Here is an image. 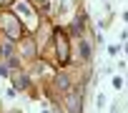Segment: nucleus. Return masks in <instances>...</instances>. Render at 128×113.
Returning <instances> with one entry per match:
<instances>
[{
    "mask_svg": "<svg viewBox=\"0 0 128 113\" xmlns=\"http://www.w3.org/2000/svg\"><path fill=\"white\" fill-rule=\"evenodd\" d=\"M0 28L5 30V35L10 40H20V35H23V25L13 13H0Z\"/></svg>",
    "mask_w": 128,
    "mask_h": 113,
    "instance_id": "obj_3",
    "label": "nucleus"
},
{
    "mask_svg": "<svg viewBox=\"0 0 128 113\" xmlns=\"http://www.w3.org/2000/svg\"><path fill=\"white\" fill-rule=\"evenodd\" d=\"M50 43H53V50H55L53 63L68 66L70 63V40H68V33L66 30H53L50 33Z\"/></svg>",
    "mask_w": 128,
    "mask_h": 113,
    "instance_id": "obj_1",
    "label": "nucleus"
},
{
    "mask_svg": "<svg viewBox=\"0 0 128 113\" xmlns=\"http://www.w3.org/2000/svg\"><path fill=\"white\" fill-rule=\"evenodd\" d=\"M13 43H15V40L0 43V58H10V53H13Z\"/></svg>",
    "mask_w": 128,
    "mask_h": 113,
    "instance_id": "obj_8",
    "label": "nucleus"
},
{
    "mask_svg": "<svg viewBox=\"0 0 128 113\" xmlns=\"http://www.w3.org/2000/svg\"><path fill=\"white\" fill-rule=\"evenodd\" d=\"M35 3H43V5H45V3H48V0H35Z\"/></svg>",
    "mask_w": 128,
    "mask_h": 113,
    "instance_id": "obj_12",
    "label": "nucleus"
},
{
    "mask_svg": "<svg viewBox=\"0 0 128 113\" xmlns=\"http://www.w3.org/2000/svg\"><path fill=\"white\" fill-rule=\"evenodd\" d=\"M8 73H10V68H8V66L3 63V66H0V76H8Z\"/></svg>",
    "mask_w": 128,
    "mask_h": 113,
    "instance_id": "obj_10",
    "label": "nucleus"
},
{
    "mask_svg": "<svg viewBox=\"0 0 128 113\" xmlns=\"http://www.w3.org/2000/svg\"><path fill=\"white\" fill-rule=\"evenodd\" d=\"M70 33H73V35H83V33H86V13H78V15L73 18Z\"/></svg>",
    "mask_w": 128,
    "mask_h": 113,
    "instance_id": "obj_5",
    "label": "nucleus"
},
{
    "mask_svg": "<svg viewBox=\"0 0 128 113\" xmlns=\"http://www.w3.org/2000/svg\"><path fill=\"white\" fill-rule=\"evenodd\" d=\"M13 8L23 18V25L25 28H30V30L38 28V15H35V10H33V5L28 3V0H13Z\"/></svg>",
    "mask_w": 128,
    "mask_h": 113,
    "instance_id": "obj_2",
    "label": "nucleus"
},
{
    "mask_svg": "<svg viewBox=\"0 0 128 113\" xmlns=\"http://www.w3.org/2000/svg\"><path fill=\"white\" fill-rule=\"evenodd\" d=\"M13 0H0V8H5V5H10Z\"/></svg>",
    "mask_w": 128,
    "mask_h": 113,
    "instance_id": "obj_11",
    "label": "nucleus"
},
{
    "mask_svg": "<svg viewBox=\"0 0 128 113\" xmlns=\"http://www.w3.org/2000/svg\"><path fill=\"white\" fill-rule=\"evenodd\" d=\"M15 88H20V90H25L28 86H30V80H28V76H15Z\"/></svg>",
    "mask_w": 128,
    "mask_h": 113,
    "instance_id": "obj_9",
    "label": "nucleus"
},
{
    "mask_svg": "<svg viewBox=\"0 0 128 113\" xmlns=\"http://www.w3.org/2000/svg\"><path fill=\"white\" fill-rule=\"evenodd\" d=\"M53 86H55L58 90H63V93H68V90H70V78H68L66 73H58V76L53 78Z\"/></svg>",
    "mask_w": 128,
    "mask_h": 113,
    "instance_id": "obj_6",
    "label": "nucleus"
},
{
    "mask_svg": "<svg viewBox=\"0 0 128 113\" xmlns=\"http://www.w3.org/2000/svg\"><path fill=\"white\" fill-rule=\"evenodd\" d=\"M78 48H80V58L83 60H90V43L80 35V43H78Z\"/></svg>",
    "mask_w": 128,
    "mask_h": 113,
    "instance_id": "obj_7",
    "label": "nucleus"
},
{
    "mask_svg": "<svg viewBox=\"0 0 128 113\" xmlns=\"http://www.w3.org/2000/svg\"><path fill=\"white\" fill-rule=\"evenodd\" d=\"M66 108H68V113H83V103H80V96L76 93V90H70L68 96H66Z\"/></svg>",
    "mask_w": 128,
    "mask_h": 113,
    "instance_id": "obj_4",
    "label": "nucleus"
}]
</instances>
